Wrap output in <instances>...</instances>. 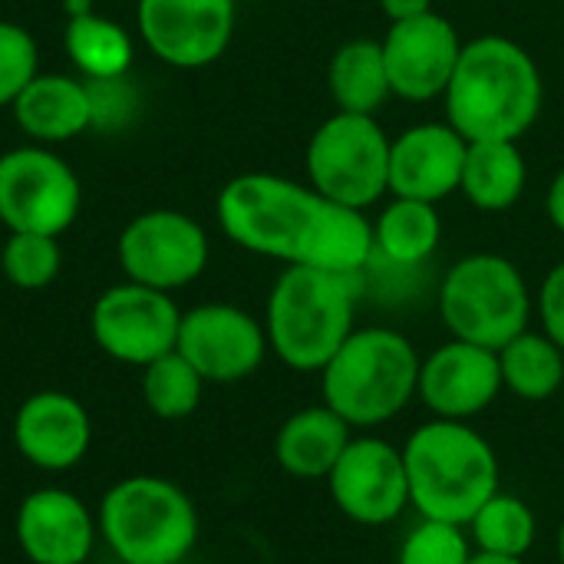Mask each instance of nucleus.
<instances>
[{
  "mask_svg": "<svg viewBox=\"0 0 564 564\" xmlns=\"http://www.w3.org/2000/svg\"><path fill=\"white\" fill-rule=\"evenodd\" d=\"M225 238L251 254L334 274H364L373 261V221L311 182L274 172H245L221 185L215 202Z\"/></svg>",
  "mask_w": 564,
  "mask_h": 564,
  "instance_id": "obj_1",
  "label": "nucleus"
},
{
  "mask_svg": "<svg viewBox=\"0 0 564 564\" xmlns=\"http://www.w3.org/2000/svg\"><path fill=\"white\" fill-rule=\"evenodd\" d=\"M446 122L466 142H519L542 116L545 83L532 53L499 33L463 43L443 93Z\"/></svg>",
  "mask_w": 564,
  "mask_h": 564,
  "instance_id": "obj_2",
  "label": "nucleus"
},
{
  "mask_svg": "<svg viewBox=\"0 0 564 564\" xmlns=\"http://www.w3.org/2000/svg\"><path fill=\"white\" fill-rule=\"evenodd\" d=\"M400 449L410 479V509H416L420 519L466 529L499 492V456L473 423L433 416L420 423Z\"/></svg>",
  "mask_w": 564,
  "mask_h": 564,
  "instance_id": "obj_3",
  "label": "nucleus"
},
{
  "mask_svg": "<svg viewBox=\"0 0 564 564\" xmlns=\"http://www.w3.org/2000/svg\"><path fill=\"white\" fill-rule=\"evenodd\" d=\"M357 294L360 274L288 264L271 284L264 307L271 354L297 373H321L354 334Z\"/></svg>",
  "mask_w": 564,
  "mask_h": 564,
  "instance_id": "obj_4",
  "label": "nucleus"
},
{
  "mask_svg": "<svg viewBox=\"0 0 564 564\" xmlns=\"http://www.w3.org/2000/svg\"><path fill=\"white\" fill-rule=\"evenodd\" d=\"M420 350L393 327H354L321 370V397L354 433L397 420L416 400Z\"/></svg>",
  "mask_w": 564,
  "mask_h": 564,
  "instance_id": "obj_5",
  "label": "nucleus"
},
{
  "mask_svg": "<svg viewBox=\"0 0 564 564\" xmlns=\"http://www.w3.org/2000/svg\"><path fill=\"white\" fill-rule=\"evenodd\" d=\"M99 535L122 564H178L198 542V509L162 476H129L106 489Z\"/></svg>",
  "mask_w": 564,
  "mask_h": 564,
  "instance_id": "obj_6",
  "label": "nucleus"
},
{
  "mask_svg": "<svg viewBox=\"0 0 564 564\" xmlns=\"http://www.w3.org/2000/svg\"><path fill=\"white\" fill-rule=\"evenodd\" d=\"M436 304L449 337L489 350L529 330L535 314V297L519 264L492 251L459 258L446 271Z\"/></svg>",
  "mask_w": 564,
  "mask_h": 564,
  "instance_id": "obj_7",
  "label": "nucleus"
},
{
  "mask_svg": "<svg viewBox=\"0 0 564 564\" xmlns=\"http://www.w3.org/2000/svg\"><path fill=\"white\" fill-rule=\"evenodd\" d=\"M304 169L317 192L367 212L390 192V135L377 116L337 109L311 132Z\"/></svg>",
  "mask_w": 564,
  "mask_h": 564,
  "instance_id": "obj_8",
  "label": "nucleus"
},
{
  "mask_svg": "<svg viewBox=\"0 0 564 564\" xmlns=\"http://www.w3.org/2000/svg\"><path fill=\"white\" fill-rule=\"evenodd\" d=\"M83 185L50 145H17L0 155V221L10 231L59 238L79 215Z\"/></svg>",
  "mask_w": 564,
  "mask_h": 564,
  "instance_id": "obj_9",
  "label": "nucleus"
},
{
  "mask_svg": "<svg viewBox=\"0 0 564 564\" xmlns=\"http://www.w3.org/2000/svg\"><path fill=\"white\" fill-rule=\"evenodd\" d=\"M208 254L212 245L205 228L175 208H152L135 215L116 241V258L126 281L169 294L198 281L208 268Z\"/></svg>",
  "mask_w": 564,
  "mask_h": 564,
  "instance_id": "obj_10",
  "label": "nucleus"
},
{
  "mask_svg": "<svg viewBox=\"0 0 564 564\" xmlns=\"http://www.w3.org/2000/svg\"><path fill=\"white\" fill-rule=\"evenodd\" d=\"M182 311L169 291L122 281L102 291L89 311V334L96 347L116 364L149 367L178 344Z\"/></svg>",
  "mask_w": 564,
  "mask_h": 564,
  "instance_id": "obj_11",
  "label": "nucleus"
},
{
  "mask_svg": "<svg viewBox=\"0 0 564 564\" xmlns=\"http://www.w3.org/2000/svg\"><path fill=\"white\" fill-rule=\"evenodd\" d=\"M337 512L364 529L400 522L410 509V479L403 449L380 436H357L324 479Z\"/></svg>",
  "mask_w": 564,
  "mask_h": 564,
  "instance_id": "obj_12",
  "label": "nucleus"
},
{
  "mask_svg": "<svg viewBox=\"0 0 564 564\" xmlns=\"http://www.w3.org/2000/svg\"><path fill=\"white\" fill-rule=\"evenodd\" d=\"M175 350L205 377V383H241L254 377L271 354L264 321L225 301L182 311Z\"/></svg>",
  "mask_w": 564,
  "mask_h": 564,
  "instance_id": "obj_13",
  "label": "nucleus"
},
{
  "mask_svg": "<svg viewBox=\"0 0 564 564\" xmlns=\"http://www.w3.org/2000/svg\"><path fill=\"white\" fill-rule=\"evenodd\" d=\"M238 23V0H139L142 43L175 69H202L225 56Z\"/></svg>",
  "mask_w": 564,
  "mask_h": 564,
  "instance_id": "obj_14",
  "label": "nucleus"
},
{
  "mask_svg": "<svg viewBox=\"0 0 564 564\" xmlns=\"http://www.w3.org/2000/svg\"><path fill=\"white\" fill-rule=\"evenodd\" d=\"M499 393H506L499 350L449 337L420 360L416 400L436 420L469 423L482 416L499 400Z\"/></svg>",
  "mask_w": 564,
  "mask_h": 564,
  "instance_id": "obj_15",
  "label": "nucleus"
},
{
  "mask_svg": "<svg viewBox=\"0 0 564 564\" xmlns=\"http://www.w3.org/2000/svg\"><path fill=\"white\" fill-rule=\"evenodd\" d=\"M380 46L393 96L410 102H430L443 96L463 53L459 30L436 10L390 23Z\"/></svg>",
  "mask_w": 564,
  "mask_h": 564,
  "instance_id": "obj_16",
  "label": "nucleus"
},
{
  "mask_svg": "<svg viewBox=\"0 0 564 564\" xmlns=\"http://www.w3.org/2000/svg\"><path fill=\"white\" fill-rule=\"evenodd\" d=\"M17 545L30 564H86L99 522L69 489H36L17 509Z\"/></svg>",
  "mask_w": 564,
  "mask_h": 564,
  "instance_id": "obj_17",
  "label": "nucleus"
},
{
  "mask_svg": "<svg viewBox=\"0 0 564 564\" xmlns=\"http://www.w3.org/2000/svg\"><path fill=\"white\" fill-rule=\"evenodd\" d=\"M469 142L449 122H416L390 139V195L440 205L459 192Z\"/></svg>",
  "mask_w": 564,
  "mask_h": 564,
  "instance_id": "obj_18",
  "label": "nucleus"
},
{
  "mask_svg": "<svg viewBox=\"0 0 564 564\" xmlns=\"http://www.w3.org/2000/svg\"><path fill=\"white\" fill-rule=\"evenodd\" d=\"M93 443V420L86 406L59 390L33 393L20 403L13 416V446L17 453L43 469L66 473L83 463Z\"/></svg>",
  "mask_w": 564,
  "mask_h": 564,
  "instance_id": "obj_19",
  "label": "nucleus"
},
{
  "mask_svg": "<svg viewBox=\"0 0 564 564\" xmlns=\"http://www.w3.org/2000/svg\"><path fill=\"white\" fill-rule=\"evenodd\" d=\"M10 112L23 135L36 145H56L93 129L89 86L69 73H36Z\"/></svg>",
  "mask_w": 564,
  "mask_h": 564,
  "instance_id": "obj_20",
  "label": "nucleus"
},
{
  "mask_svg": "<svg viewBox=\"0 0 564 564\" xmlns=\"http://www.w3.org/2000/svg\"><path fill=\"white\" fill-rule=\"evenodd\" d=\"M350 440L354 430L330 406H304L281 423L274 436V463L291 479L321 482L330 476Z\"/></svg>",
  "mask_w": 564,
  "mask_h": 564,
  "instance_id": "obj_21",
  "label": "nucleus"
},
{
  "mask_svg": "<svg viewBox=\"0 0 564 564\" xmlns=\"http://www.w3.org/2000/svg\"><path fill=\"white\" fill-rule=\"evenodd\" d=\"M525 185H529V165L519 142L509 139L469 142L459 192L473 208L486 215L509 212L525 195Z\"/></svg>",
  "mask_w": 564,
  "mask_h": 564,
  "instance_id": "obj_22",
  "label": "nucleus"
},
{
  "mask_svg": "<svg viewBox=\"0 0 564 564\" xmlns=\"http://www.w3.org/2000/svg\"><path fill=\"white\" fill-rule=\"evenodd\" d=\"M327 89L340 112L377 116L393 96L380 40H347L327 63Z\"/></svg>",
  "mask_w": 564,
  "mask_h": 564,
  "instance_id": "obj_23",
  "label": "nucleus"
},
{
  "mask_svg": "<svg viewBox=\"0 0 564 564\" xmlns=\"http://www.w3.org/2000/svg\"><path fill=\"white\" fill-rule=\"evenodd\" d=\"M443 238V218L436 205L416 198H397L383 205L373 221V258L380 254L390 264L413 268L433 258Z\"/></svg>",
  "mask_w": 564,
  "mask_h": 564,
  "instance_id": "obj_24",
  "label": "nucleus"
},
{
  "mask_svg": "<svg viewBox=\"0 0 564 564\" xmlns=\"http://www.w3.org/2000/svg\"><path fill=\"white\" fill-rule=\"evenodd\" d=\"M499 370L506 393L525 403H549L564 387V350L545 330H522L499 347Z\"/></svg>",
  "mask_w": 564,
  "mask_h": 564,
  "instance_id": "obj_25",
  "label": "nucleus"
},
{
  "mask_svg": "<svg viewBox=\"0 0 564 564\" xmlns=\"http://www.w3.org/2000/svg\"><path fill=\"white\" fill-rule=\"evenodd\" d=\"M63 46L69 63L83 73V79H112L126 76L135 56L132 36L122 23L99 17L93 10L73 13L63 33Z\"/></svg>",
  "mask_w": 564,
  "mask_h": 564,
  "instance_id": "obj_26",
  "label": "nucleus"
},
{
  "mask_svg": "<svg viewBox=\"0 0 564 564\" xmlns=\"http://www.w3.org/2000/svg\"><path fill=\"white\" fill-rule=\"evenodd\" d=\"M473 549L489 552V555H509V558H525L539 539V516L535 509L512 496V492H496L466 525Z\"/></svg>",
  "mask_w": 564,
  "mask_h": 564,
  "instance_id": "obj_27",
  "label": "nucleus"
},
{
  "mask_svg": "<svg viewBox=\"0 0 564 564\" xmlns=\"http://www.w3.org/2000/svg\"><path fill=\"white\" fill-rule=\"evenodd\" d=\"M205 387V377L178 350L142 367V400L159 420H188L202 406Z\"/></svg>",
  "mask_w": 564,
  "mask_h": 564,
  "instance_id": "obj_28",
  "label": "nucleus"
},
{
  "mask_svg": "<svg viewBox=\"0 0 564 564\" xmlns=\"http://www.w3.org/2000/svg\"><path fill=\"white\" fill-rule=\"evenodd\" d=\"M63 268V251L56 238L33 235V231H10L0 251L3 278L20 291H43L56 281Z\"/></svg>",
  "mask_w": 564,
  "mask_h": 564,
  "instance_id": "obj_29",
  "label": "nucleus"
},
{
  "mask_svg": "<svg viewBox=\"0 0 564 564\" xmlns=\"http://www.w3.org/2000/svg\"><path fill=\"white\" fill-rule=\"evenodd\" d=\"M473 555L476 549L463 525L420 519L406 532L397 564H469Z\"/></svg>",
  "mask_w": 564,
  "mask_h": 564,
  "instance_id": "obj_30",
  "label": "nucleus"
},
{
  "mask_svg": "<svg viewBox=\"0 0 564 564\" xmlns=\"http://www.w3.org/2000/svg\"><path fill=\"white\" fill-rule=\"evenodd\" d=\"M36 73L40 50L33 33L13 20H0V109H10Z\"/></svg>",
  "mask_w": 564,
  "mask_h": 564,
  "instance_id": "obj_31",
  "label": "nucleus"
},
{
  "mask_svg": "<svg viewBox=\"0 0 564 564\" xmlns=\"http://www.w3.org/2000/svg\"><path fill=\"white\" fill-rule=\"evenodd\" d=\"M89 86V102H93V129L102 132H119L135 109V89L129 76H112V79H86Z\"/></svg>",
  "mask_w": 564,
  "mask_h": 564,
  "instance_id": "obj_32",
  "label": "nucleus"
},
{
  "mask_svg": "<svg viewBox=\"0 0 564 564\" xmlns=\"http://www.w3.org/2000/svg\"><path fill=\"white\" fill-rule=\"evenodd\" d=\"M535 311H539V324L542 330L558 344L564 350V261H558L542 288H539V301H535Z\"/></svg>",
  "mask_w": 564,
  "mask_h": 564,
  "instance_id": "obj_33",
  "label": "nucleus"
},
{
  "mask_svg": "<svg viewBox=\"0 0 564 564\" xmlns=\"http://www.w3.org/2000/svg\"><path fill=\"white\" fill-rule=\"evenodd\" d=\"M380 10L390 23H400V20H413V17L430 13L433 0H380Z\"/></svg>",
  "mask_w": 564,
  "mask_h": 564,
  "instance_id": "obj_34",
  "label": "nucleus"
},
{
  "mask_svg": "<svg viewBox=\"0 0 564 564\" xmlns=\"http://www.w3.org/2000/svg\"><path fill=\"white\" fill-rule=\"evenodd\" d=\"M545 215H549L552 228L564 235V165L555 172V178L549 182V192H545Z\"/></svg>",
  "mask_w": 564,
  "mask_h": 564,
  "instance_id": "obj_35",
  "label": "nucleus"
},
{
  "mask_svg": "<svg viewBox=\"0 0 564 564\" xmlns=\"http://www.w3.org/2000/svg\"><path fill=\"white\" fill-rule=\"evenodd\" d=\"M469 564H525V558H509V555H489V552H476Z\"/></svg>",
  "mask_w": 564,
  "mask_h": 564,
  "instance_id": "obj_36",
  "label": "nucleus"
},
{
  "mask_svg": "<svg viewBox=\"0 0 564 564\" xmlns=\"http://www.w3.org/2000/svg\"><path fill=\"white\" fill-rule=\"evenodd\" d=\"M558 562L564 564V522L562 529H558Z\"/></svg>",
  "mask_w": 564,
  "mask_h": 564,
  "instance_id": "obj_37",
  "label": "nucleus"
},
{
  "mask_svg": "<svg viewBox=\"0 0 564 564\" xmlns=\"http://www.w3.org/2000/svg\"><path fill=\"white\" fill-rule=\"evenodd\" d=\"M562 393H564V387H562Z\"/></svg>",
  "mask_w": 564,
  "mask_h": 564,
  "instance_id": "obj_38",
  "label": "nucleus"
},
{
  "mask_svg": "<svg viewBox=\"0 0 564 564\" xmlns=\"http://www.w3.org/2000/svg\"><path fill=\"white\" fill-rule=\"evenodd\" d=\"M558 564H562V562H558Z\"/></svg>",
  "mask_w": 564,
  "mask_h": 564,
  "instance_id": "obj_39",
  "label": "nucleus"
}]
</instances>
